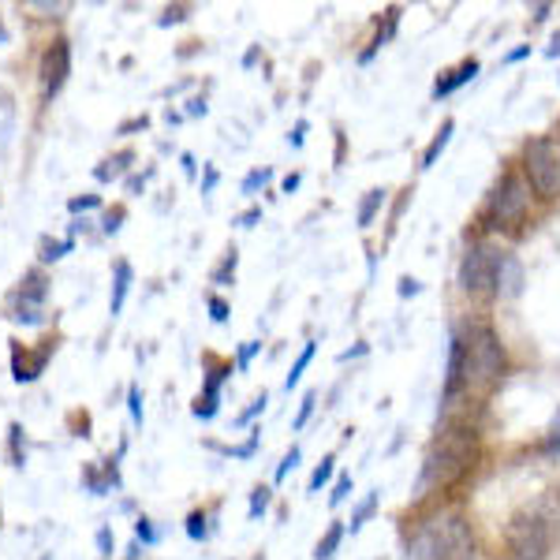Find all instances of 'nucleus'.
Instances as JSON below:
<instances>
[{"label": "nucleus", "instance_id": "39448f33", "mask_svg": "<svg viewBox=\"0 0 560 560\" xmlns=\"http://www.w3.org/2000/svg\"><path fill=\"white\" fill-rule=\"evenodd\" d=\"M523 179L541 202L560 198V147L553 135H535L523 142Z\"/></svg>", "mask_w": 560, "mask_h": 560}, {"label": "nucleus", "instance_id": "aec40b11", "mask_svg": "<svg viewBox=\"0 0 560 560\" xmlns=\"http://www.w3.org/2000/svg\"><path fill=\"white\" fill-rule=\"evenodd\" d=\"M269 501H273V490H269V486H255V493H250V512H247V516H250V520L266 516Z\"/></svg>", "mask_w": 560, "mask_h": 560}, {"label": "nucleus", "instance_id": "f704fd0d", "mask_svg": "<svg viewBox=\"0 0 560 560\" xmlns=\"http://www.w3.org/2000/svg\"><path fill=\"white\" fill-rule=\"evenodd\" d=\"M128 408H131L135 427H142V393H139V385H131V393H128Z\"/></svg>", "mask_w": 560, "mask_h": 560}, {"label": "nucleus", "instance_id": "bb28decb", "mask_svg": "<svg viewBox=\"0 0 560 560\" xmlns=\"http://www.w3.org/2000/svg\"><path fill=\"white\" fill-rule=\"evenodd\" d=\"M187 535H191L195 541L210 538V527H206V512H191V516H187Z\"/></svg>", "mask_w": 560, "mask_h": 560}, {"label": "nucleus", "instance_id": "58836bf2", "mask_svg": "<svg viewBox=\"0 0 560 560\" xmlns=\"http://www.w3.org/2000/svg\"><path fill=\"white\" fill-rule=\"evenodd\" d=\"M258 221H261V210L255 206V210H247V213H240V217H236V229H255Z\"/></svg>", "mask_w": 560, "mask_h": 560}, {"label": "nucleus", "instance_id": "9b49d317", "mask_svg": "<svg viewBox=\"0 0 560 560\" xmlns=\"http://www.w3.org/2000/svg\"><path fill=\"white\" fill-rule=\"evenodd\" d=\"M478 75V57H467L464 65L453 68V71H445V75L433 83V97H448V94H456L459 86H467L471 79Z\"/></svg>", "mask_w": 560, "mask_h": 560}, {"label": "nucleus", "instance_id": "5701e85b", "mask_svg": "<svg viewBox=\"0 0 560 560\" xmlns=\"http://www.w3.org/2000/svg\"><path fill=\"white\" fill-rule=\"evenodd\" d=\"M374 509H377V493H370L363 504H359L355 512H351V535H359V527H363V523L374 516Z\"/></svg>", "mask_w": 560, "mask_h": 560}, {"label": "nucleus", "instance_id": "e433bc0d", "mask_svg": "<svg viewBox=\"0 0 560 560\" xmlns=\"http://www.w3.org/2000/svg\"><path fill=\"white\" fill-rule=\"evenodd\" d=\"M210 318L221 325V322H229V303L221 300V295H210Z\"/></svg>", "mask_w": 560, "mask_h": 560}, {"label": "nucleus", "instance_id": "7ed1b4c3", "mask_svg": "<svg viewBox=\"0 0 560 560\" xmlns=\"http://www.w3.org/2000/svg\"><path fill=\"white\" fill-rule=\"evenodd\" d=\"M467 345V388H493L504 377V348L490 325H471L464 337Z\"/></svg>", "mask_w": 560, "mask_h": 560}, {"label": "nucleus", "instance_id": "20e7f679", "mask_svg": "<svg viewBox=\"0 0 560 560\" xmlns=\"http://www.w3.org/2000/svg\"><path fill=\"white\" fill-rule=\"evenodd\" d=\"M530 210V184L523 179L520 168H504L501 179L493 184L490 206H486V221L497 232H512L527 221Z\"/></svg>", "mask_w": 560, "mask_h": 560}, {"label": "nucleus", "instance_id": "6e6552de", "mask_svg": "<svg viewBox=\"0 0 560 560\" xmlns=\"http://www.w3.org/2000/svg\"><path fill=\"white\" fill-rule=\"evenodd\" d=\"M68 75H71V45L65 38H57L42 57V90H45V97H49V102L60 94V90H65Z\"/></svg>", "mask_w": 560, "mask_h": 560}, {"label": "nucleus", "instance_id": "c03bdc74", "mask_svg": "<svg viewBox=\"0 0 560 560\" xmlns=\"http://www.w3.org/2000/svg\"><path fill=\"white\" fill-rule=\"evenodd\" d=\"M549 12H553V4H535V8H530V15H535V23H546V20H549Z\"/></svg>", "mask_w": 560, "mask_h": 560}, {"label": "nucleus", "instance_id": "a878e982", "mask_svg": "<svg viewBox=\"0 0 560 560\" xmlns=\"http://www.w3.org/2000/svg\"><path fill=\"white\" fill-rule=\"evenodd\" d=\"M15 322H23V325H38L42 322V306H34V303H15V314H12Z\"/></svg>", "mask_w": 560, "mask_h": 560}, {"label": "nucleus", "instance_id": "de8ad7c7", "mask_svg": "<svg viewBox=\"0 0 560 560\" xmlns=\"http://www.w3.org/2000/svg\"><path fill=\"white\" fill-rule=\"evenodd\" d=\"M38 12H68V4H34Z\"/></svg>", "mask_w": 560, "mask_h": 560}, {"label": "nucleus", "instance_id": "a19ab883", "mask_svg": "<svg viewBox=\"0 0 560 560\" xmlns=\"http://www.w3.org/2000/svg\"><path fill=\"white\" fill-rule=\"evenodd\" d=\"M97 549H102V557H113V535H108V527L97 530Z\"/></svg>", "mask_w": 560, "mask_h": 560}, {"label": "nucleus", "instance_id": "a211bd4d", "mask_svg": "<svg viewBox=\"0 0 560 560\" xmlns=\"http://www.w3.org/2000/svg\"><path fill=\"white\" fill-rule=\"evenodd\" d=\"M314 351H318V345H303V351H300V359H295V363H292V374H288V377H284V388H288V393H292V388H295V385H300V382H303V370H306V366H311Z\"/></svg>", "mask_w": 560, "mask_h": 560}, {"label": "nucleus", "instance_id": "a18cd8bd", "mask_svg": "<svg viewBox=\"0 0 560 560\" xmlns=\"http://www.w3.org/2000/svg\"><path fill=\"white\" fill-rule=\"evenodd\" d=\"M523 57H530V45H520V49H512L509 57H504V65H516V60H523Z\"/></svg>", "mask_w": 560, "mask_h": 560}, {"label": "nucleus", "instance_id": "f8f14e48", "mask_svg": "<svg viewBox=\"0 0 560 560\" xmlns=\"http://www.w3.org/2000/svg\"><path fill=\"white\" fill-rule=\"evenodd\" d=\"M49 351H52V348H42L38 355H34L31 363H26V355L20 351V345H15V348H12V370H15L12 377H15V382H20V385L34 382V377H38L42 370H45V359H49Z\"/></svg>", "mask_w": 560, "mask_h": 560}, {"label": "nucleus", "instance_id": "b1692460", "mask_svg": "<svg viewBox=\"0 0 560 560\" xmlns=\"http://www.w3.org/2000/svg\"><path fill=\"white\" fill-rule=\"evenodd\" d=\"M236 261H240V250L232 247L229 255H224V261H221V269L213 273V284H229L232 277H236Z\"/></svg>", "mask_w": 560, "mask_h": 560}, {"label": "nucleus", "instance_id": "c756f323", "mask_svg": "<svg viewBox=\"0 0 560 560\" xmlns=\"http://www.w3.org/2000/svg\"><path fill=\"white\" fill-rule=\"evenodd\" d=\"M8 441H12V459H15V467H20L23 464V427L20 422L8 427Z\"/></svg>", "mask_w": 560, "mask_h": 560}, {"label": "nucleus", "instance_id": "7c9ffc66", "mask_svg": "<svg viewBox=\"0 0 560 560\" xmlns=\"http://www.w3.org/2000/svg\"><path fill=\"white\" fill-rule=\"evenodd\" d=\"M348 493H351V475H340L337 478V486H332V493H329V504L337 509V504H345L348 501Z\"/></svg>", "mask_w": 560, "mask_h": 560}, {"label": "nucleus", "instance_id": "c85d7f7f", "mask_svg": "<svg viewBox=\"0 0 560 560\" xmlns=\"http://www.w3.org/2000/svg\"><path fill=\"white\" fill-rule=\"evenodd\" d=\"M314 404H318V396H314V393H306V396H303V404H300V415H295V422H292L295 430H303L306 422H311V415H314Z\"/></svg>", "mask_w": 560, "mask_h": 560}, {"label": "nucleus", "instance_id": "09e8293b", "mask_svg": "<svg viewBox=\"0 0 560 560\" xmlns=\"http://www.w3.org/2000/svg\"><path fill=\"white\" fill-rule=\"evenodd\" d=\"M546 57H560V34H557V38H553V45H549V49H546Z\"/></svg>", "mask_w": 560, "mask_h": 560}, {"label": "nucleus", "instance_id": "0eeeda50", "mask_svg": "<svg viewBox=\"0 0 560 560\" xmlns=\"http://www.w3.org/2000/svg\"><path fill=\"white\" fill-rule=\"evenodd\" d=\"M497 266H501V250H493L490 243H475L464 255V261H459V288H464V295H471V300L493 295Z\"/></svg>", "mask_w": 560, "mask_h": 560}, {"label": "nucleus", "instance_id": "cd10ccee", "mask_svg": "<svg viewBox=\"0 0 560 560\" xmlns=\"http://www.w3.org/2000/svg\"><path fill=\"white\" fill-rule=\"evenodd\" d=\"M269 179H273V168H255V173L243 179V195H255L261 184H269Z\"/></svg>", "mask_w": 560, "mask_h": 560}, {"label": "nucleus", "instance_id": "c9c22d12", "mask_svg": "<svg viewBox=\"0 0 560 560\" xmlns=\"http://www.w3.org/2000/svg\"><path fill=\"white\" fill-rule=\"evenodd\" d=\"M187 12H191V8H184V4H176V8H165V15H161V26H173V23H184L187 20Z\"/></svg>", "mask_w": 560, "mask_h": 560}, {"label": "nucleus", "instance_id": "79ce46f5", "mask_svg": "<svg viewBox=\"0 0 560 560\" xmlns=\"http://www.w3.org/2000/svg\"><path fill=\"white\" fill-rule=\"evenodd\" d=\"M303 135H306V120H300V124H295V131L288 135V142H292V147L300 150V147H303Z\"/></svg>", "mask_w": 560, "mask_h": 560}, {"label": "nucleus", "instance_id": "473e14b6", "mask_svg": "<svg viewBox=\"0 0 560 560\" xmlns=\"http://www.w3.org/2000/svg\"><path fill=\"white\" fill-rule=\"evenodd\" d=\"M135 538H139L142 546H153V541H158V530H153V523H150L147 516L135 523Z\"/></svg>", "mask_w": 560, "mask_h": 560}, {"label": "nucleus", "instance_id": "2eb2a0df", "mask_svg": "<svg viewBox=\"0 0 560 560\" xmlns=\"http://www.w3.org/2000/svg\"><path fill=\"white\" fill-rule=\"evenodd\" d=\"M453 131H456V124H453V120L441 124V131L433 135V142L427 147V153H422V168H433V165H438V158H441V153H445L448 139H453Z\"/></svg>", "mask_w": 560, "mask_h": 560}, {"label": "nucleus", "instance_id": "6ab92c4d", "mask_svg": "<svg viewBox=\"0 0 560 560\" xmlns=\"http://www.w3.org/2000/svg\"><path fill=\"white\" fill-rule=\"evenodd\" d=\"M332 471H337V456L329 453V456L322 459L318 467H314V475H311V493H318L322 486H325V482H329V478H332Z\"/></svg>", "mask_w": 560, "mask_h": 560}, {"label": "nucleus", "instance_id": "37998d69", "mask_svg": "<svg viewBox=\"0 0 560 560\" xmlns=\"http://www.w3.org/2000/svg\"><path fill=\"white\" fill-rule=\"evenodd\" d=\"M300 179H303L300 173H288V176H284V184H280V191H284V195H292L295 187H300Z\"/></svg>", "mask_w": 560, "mask_h": 560}, {"label": "nucleus", "instance_id": "393cba45", "mask_svg": "<svg viewBox=\"0 0 560 560\" xmlns=\"http://www.w3.org/2000/svg\"><path fill=\"white\" fill-rule=\"evenodd\" d=\"M300 456H303V448H300V445L288 448L284 459H280V467H277V482H284L288 471H295V467H300Z\"/></svg>", "mask_w": 560, "mask_h": 560}, {"label": "nucleus", "instance_id": "f03ea898", "mask_svg": "<svg viewBox=\"0 0 560 560\" xmlns=\"http://www.w3.org/2000/svg\"><path fill=\"white\" fill-rule=\"evenodd\" d=\"M411 560H475V535L464 516H438L415 530Z\"/></svg>", "mask_w": 560, "mask_h": 560}, {"label": "nucleus", "instance_id": "72a5a7b5", "mask_svg": "<svg viewBox=\"0 0 560 560\" xmlns=\"http://www.w3.org/2000/svg\"><path fill=\"white\" fill-rule=\"evenodd\" d=\"M97 206H102V198H97V195H83V198H71L68 210L71 213H86V210H97Z\"/></svg>", "mask_w": 560, "mask_h": 560}, {"label": "nucleus", "instance_id": "864d4df0", "mask_svg": "<svg viewBox=\"0 0 560 560\" xmlns=\"http://www.w3.org/2000/svg\"><path fill=\"white\" fill-rule=\"evenodd\" d=\"M0 45H8V31H4V23H0Z\"/></svg>", "mask_w": 560, "mask_h": 560}, {"label": "nucleus", "instance_id": "1a4fd4ad", "mask_svg": "<svg viewBox=\"0 0 560 560\" xmlns=\"http://www.w3.org/2000/svg\"><path fill=\"white\" fill-rule=\"evenodd\" d=\"M459 388H467V345H464V337H453V348H448V370H445V404L453 400Z\"/></svg>", "mask_w": 560, "mask_h": 560}, {"label": "nucleus", "instance_id": "2f4dec72", "mask_svg": "<svg viewBox=\"0 0 560 560\" xmlns=\"http://www.w3.org/2000/svg\"><path fill=\"white\" fill-rule=\"evenodd\" d=\"M266 404H269V396H266V393H261V396H255V400H250V408L240 415V427H247L250 419H258V415L266 411Z\"/></svg>", "mask_w": 560, "mask_h": 560}, {"label": "nucleus", "instance_id": "dca6fc26", "mask_svg": "<svg viewBox=\"0 0 560 560\" xmlns=\"http://www.w3.org/2000/svg\"><path fill=\"white\" fill-rule=\"evenodd\" d=\"M385 206V187H374V191H366L363 206H359V229H370L374 224V213Z\"/></svg>", "mask_w": 560, "mask_h": 560}, {"label": "nucleus", "instance_id": "603ef678", "mask_svg": "<svg viewBox=\"0 0 560 560\" xmlns=\"http://www.w3.org/2000/svg\"><path fill=\"white\" fill-rule=\"evenodd\" d=\"M187 113H191V116L206 113V102H191V105H187Z\"/></svg>", "mask_w": 560, "mask_h": 560}, {"label": "nucleus", "instance_id": "4468645a", "mask_svg": "<svg viewBox=\"0 0 560 560\" xmlns=\"http://www.w3.org/2000/svg\"><path fill=\"white\" fill-rule=\"evenodd\" d=\"M340 541H345V523L332 520L329 530H325V535L318 538V546H314V560H332L340 549Z\"/></svg>", "mask_w": 560, "mask_h": 560}, {"label": "nucleus", "instance_id": "9d476101", "mask_svg": "<svg viewBox=\"0 0 560 560\" xmlns=\"http://www.w3.org/2000/svg\"><path fill=\"white\" fill-rule=\"evenodd\" d=\"M523 292V266L516 255H501V266H497V280H493V295L501 300H516Z\"/></svg>", "mask_w": 560, "mask_h": 560}, {"label": "nucleus", "instance_id": "8fccbe9b", "mask_svg": "<svg viewBox=\"0 0 560 560\" xmlns=\"http://www.w3.org/2000/svg\"><path fill=\"white\" fill-rule=\"evenodd\" d=\"M213 184H217V173L210 168V173H206V184H202V191H213Z\"/></svg>", "mask_w": 560, "mask_h": 560}, {"label": "nucleus", "instance_id": "f257e3e1", "mask_svg": "<svg viewBox=\"0 0 560 560\" xmlns=\"http://www.w3.org/2000/svg\"><path fill=\"white\" fill-rule=\"evenodd\" d=\"M478 464V430L475 427H453L445 430L422 464V490H445L471 475Z\"/></svg>", "mask_w": 560, "mask_h": 560}, {"label": "nucleus", "instance_id": "4be33fe9", "mask_svg": "<svg viewBox=\"0 0 560 560\" xmlns=\"http://www.w3.org/2000/svg\"><path fill=\"white\" fill-rule=\"evenodd\" d=\"M217 400H221V396H213V393H198L195 396V419H202V422H210L213 415H217Z\"/></svg>", "mask_w": 560, "mask_h": 560}, {"label": "nucleus", "instance_id": "ddd939ff", "mask_svg": "<svg viewBox=\"0 0 560 560\" xmlns=\"http://www.w3.org/2000/svg\"><path fill=\"white\" fill-rule=\"evenodd\" d=\"M128 288H131V266L128 261H116V280H113V300H108V314H120L124 300H128Z\"/></svg>", "mask_w": 560, "mask_h": 560}, {"label": "nucleus", "instance_id": "3c124183", "mask_svg": "<svg viewBox=\"0 0 560 560\" xmlns=\"http://www.w3.org/2000/svg\"><path fill=\"white\" fill-rule=\"evenodd\" d=\"M184 168H187V176H195V158H191V153H184Z\"/></svg>", "mask_w": 560, "mask_h": 560}, {"label": "nucleus", "instance_id": "423d86ee", "mask_svg": "<svg viewBox=\"0 0 560 560\" xmlns=\"http://www.w3.org/2000/svg\"><path fill=\"white\" fill-rule=\"evenodd\" d=\"M504 541L516 560H546L553 549V527L538 512H516L504 527Z\"/></svg>", "mask_w": 560, "mask_h": 560}, {"label": "nucleus", "instance_id": "f3484780", "mask_svg": "<svg viewBox=\"0 0 560 560\" xmlns=\"http://www.w3.org/2000/svg\"><path fill=\"white\" fill-rule=\"evenodd\" d=\"M45 277L42 273H26V280H23V288H20V300L23 303H34V306H42V300H45Z\"/></svg>", "mask_w": 560, "mask_h": 560}, {"label": "nucleus", "instance_id": "4c0bfd02", "mask_svg": "<svg viewBox=\"0 0 560 560\" xmlns=\"http://www.w3.org/2000/svg\"><path fill=\"white\" fill-rule=\"evenodd\" d=\"M258 351H261V345H258V340H247V345L240 348V370H247V366H250V359H255Z\"/></svg>", "mask_w": 560, "mask_h": 560}, {"label": "nucleus", "instance_id": "ea45409f", "mask_svg": "<svg viewBox=\"0 0 560 560\" xmlns=\"http://www.w3.org/2000/svg\"><path fill=\"white\" fill-rule=\"evenodd\" d=\"M120 221H124V210H113V213H105L102 229L108 232V236H116V232H120Z\"/></svg>", "mask_w": 560, "mask_h": 560}, {"label": "nucleus", "instance_id": "49530a36", "mask_svg": "<svg viewBox=\"0 0 560 560\" xmlns=\"http://www.w3.org/2000/svg\"><path fill=\"white\" fill-rule=\"evenodd\" d=\"M415 292H419V280L404 277V280H400V295H415Z\"/></svg>", "mask_w": 560, "mask_h": 560}, {"label": "nucleus", "instance_id": "412c9836", "mask_svg": "<svg viewBox=\"0 0 560 560\" xmlns=\"http://www.w3.org/2000/svg\"><path fill=\"white\" fill-rule=\"evenodd\" d=\"M71 247H75L71 240H60V243H57V240H42V255H38V258H42V261H60Z\"/></svg>", "mask_w": 560, "mask_h": 560}]
</instances>
